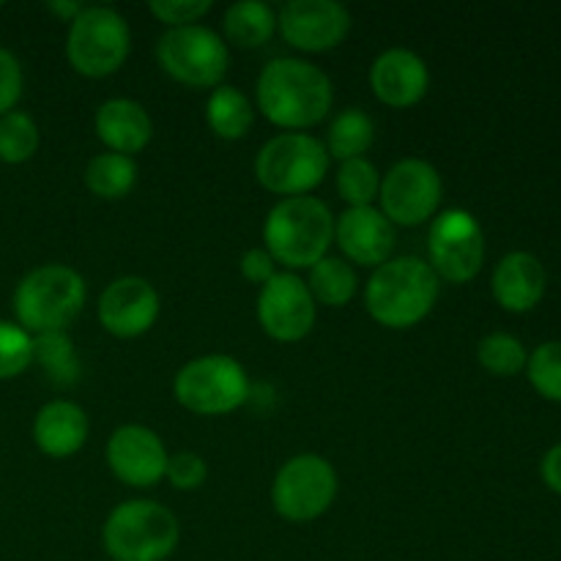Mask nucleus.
Returning a JSON list of instances; mask_svg holds the SVG:
<instances>
[{"label": "nucleus", "instance_id": "9b49d317", "mask_svg": "<svg viewBox=\"0 0 561 561\" xmlns=\"http://www.w3.org/2000/svg\"><path fill=\"white\" fill-rule=\"evenodd\" d=\"M427 252L436 277L455 285L474 279L485 261V236L474 214L463 208L438 214L427 233Z\"/></svg>", "mask_w": 561, "mask_h": 561}, {"label": "nucleus", "instance_id": "c85d7f7f", "mask_svg": "<svg viewBox=\"0 0 561 561\" xmlns=\"http://www.w3.org/2000/svg\"><path fill=\"white\" fill-rule=\"evenodd\" d=\"M38 151V126L27 113L0 115V162L22 164Z\"/></svg>", "mask_w": 561, "mask_h": 561}, {"label": "nucleus", "instance_id": "b1692460", "mask_svg": "<svg viewBox=\"0 0 561 561\" xmlns=\"http://www.w3.org/2000/svg\"><path fill=\"white\" fill-rule=\"evenodd\" d=\"M373 140H376V124L367 113H362L359 107L343 110L337 118L332 121L327 135V153L329 159H340V162H348V159H362L370 151Z\"/></svg>", "mask_w": 561, "mask_h": 561}, {"label": "nucleus", "instance_id": "bb28decb", "mask_svg": "<svg viewBox=\"0 0 561 561\" xmlns=\"http://www.w3.org/2000/svg\"><path fill=\"white\" fill-rule=\"evenodd\" d=\"M477 359H480V365L491 376L510 378L524 370L526 362H529V354H526L524 343L518 337H513V334L491 332L477 345Z\"/></svg>", "mask_w": 561, "mask_h": 561}, {"label": "nucleus", "instance_id": "7c9ffc66", "mask_svg": "<svg viewBox=\"0 0 561 561\" xmlns=\"http://www.w3.org/2000/svg\"><path fill=\"white\" fill-rule=\"evenodd\" d=\"M526 373L537 392L546 400L561 403V343H542L540 348L531 351L529 362H526Z\"/></svg>", "mask_w": 561, "mask_h": 561}, {"label": "nucleus", "instance_id": "a211bd4d", "mask_svg": "<svg viewBox=\"0 0 561 561\" xmlns=\"http://www.w3.org/2000/svg\"><path fill=\"white\" fill-rule=\"evenodd\" d=\"M370 88L387 107L405 110L422 102L431 88V71L416 53L403 47L387 49L373 60Z\"/></svg>", "mask_w": 561, "mask_h": 561}, {"label": "nucleus", "instance_id": "423d86ee", "mask_svg": "<svg viewBox=\"0 0 561 561\" xmlns=\"http://www.w3.org/2000/svg\"><path fill=\"white\" fill-rule=\"evenodd\" d=\"M327 170V146L307 131H283L272 137L255 159L257 184L279 197H305L321 184Z\"/></svg>", "mask_w": 561, "mask_h": 561}, {"label": "nucleus", "instance_id": "f3484780", "mask_svg": "<svg viewBox=\"0 0 561 561\" xmlns=\"http://www.w3.org/2000/svg\"><path fill=\"white\" fill-rule=\"evenodd\" d=\"M334 241L351 263L378 268L389 261L394 250V225L381 214V208H345L334 219Z\"/></svg>", "mask_w": 561, "mask_h": 561}, {"label": "nucleus", "instance_id": "6e6552de", "mask_svg": "<svg viewBox=\"0 0 561 561\" xmlns=\"http://www.w3.org/2000/svg\"><path fill=\"white\" fill-rule=\"evenodd\" d=\"M175 400L197 416H225L250 398L247 370L225 354L197 356L186 362L173 381Z\"/></svg>", "mask_w": 561, "mask_h": 561}, {"label": "nucleus", "instance_id": "9d476101", "mask_svg": "<svg viewBox=\"0 0 561 561\" xmlns=\"http://www.w3.org/2000/svg\"><path fill=\"white\" fill-rule=\"evenodd\" d=\"M157 60L164 75L190 88H219L228 75L230 49L211 27H170L157 44Z\"/></svg>", "mask_w": 561, "mask_h": 561}, {"label": "nucleus", "instance_id": "dca6fc26", "mask_svg": "<svg viewBox=\"0 0 561 561\" xmlns=\"http://www.w3.org/2000/svg\"><path fill=\"white\" fill-rule=\"evenodd\" d=\"M168 460L162 438L142 425L118 427L107 442V466L124 485H159L168 471Z\"/></svg>", "mask_w": 561, "mask_h": 561}, {"label": "nucleus", "instance_id": "4c0bfd02", "mask_svg": "<svg viewBox=\"0 0 561 561\" xmlns=\"http://www.w3.org/2000/svg\"><path fill=\"white\" fill-rule=\"evenodd\" d=\"M49 9L55 11V14H60V16H66V20H75L77 14H80L82 9H85V5L82 3H49Z\"/></svg>", "mask_w": 561, "mask_h": 561}, {"label": "nucleus", "instance_id": "473e14b6", "mask_svg": "<svg viewBox=\"0 0 561 561\" xmlns=\"http://www.w3.org/2000/svg\"><path fill=\"white\" fill-rule=\"evenodd\" d=\"M148 11L168 27H186L211 11V0H151Z\"/></svg>", "mask_w": 561, "mask_h": 561}, {"label": "nucleus", "instance_id": "f03ea898", "mask_svg": "<svg viewBox=\"0 0 561 561\" xmlns=\"http://www.w3.org/2000/svg\"><path fill=\"white\" fill-rule=\"evenodd\" d=\"M438 299V277L420 257H392L373 272L365 290L367 312L387 329H411L425 321Z\"/></svg>", "mask_w": 561, "mask_h": 561}, {"label": "nucleus", "instance_id": "5701e85b", "mask_svg": "<svg viewBox=\"0 0 561 561\" xmlns=\"http://www.w3.org/2000/svg\"><path fill=\"white\" fill-rule=\"evenodd\" d=\"M206 124L222 140H241L255 124V107L239 88L219 85L206 102Z\"/></svg>", "mask_w": 561, "mask_h": 561}, {"label": "nucleus", "instance_id": "f257e3e1", "mask_svg": "<svg viewBox=\"0 0 561 561\" xmlns=\"http://www.w3.org/2000/svg\"><path fill=\"white\" fill-rule=\"evenodd\" d=\"M257 110L274 126L288 131L321 124L334 102V88L327 71L301 58L268 60L257 75Z\"/></svg>", "mask_w": 561, "mask_h": 561}, {"label": "nucleus", "instance_id": "0eeeda50", "mask_svg": "<svg viewBox=\"0 0 561 561\" xmlns=\"http://www.w3.org/2000/svg\"><path fill=\"white\" fill-rule=\"evenodd\" d=\"M131 49V33L124 16L110 5H85L71 20L66 36V58L82 77H110L126 64Z\"/></svg>", "mask_w": 561, "mask_h": 561}, {"label": "nucleus", "instance_id": "7ed1b4c3", "mask_svg": "<svg viewBox=\"0 0 561 561\" xmlns=\"http://www.w3.org/2000/svg\"><path fill=\"white\" fill-rule=\"evenodd\" d=\"M263 241L277 263L288 268H310L334 241V217L318 197H283L268 211Z\"/></svg>", "mask_w": 561, "mask_h": 561}, {"label": "nucleus", "instance_id": "4468645a", "mask_svg": "<svg viewBox=\"0 0 561 561\" xmlns=\"http://www.w3.org/2000/svg\"><path fill=\"white\" fill-rule=\"evenodd\" d=\"M277 27L301 53H329L351 31V14L337 0H290L279 9Z\"/></svg>", "mask_w": 561, "mask_h": 561}, {"label": "nucleus", "instance_id": "ddd939ff", "mask_svg": "<svg viewBox=\"0 0 561 561\" xmlns=\"http://www.w3.org/2000/svg\"><path fill=\"white\" fill-rule=\"evenodd\" d=\"M257 321L277 343H299L316 327V299L294 272H277L257 294Z\"/></svg>", "mask_w": 561, "mask_h": 561}, {"label": "nucleus", "instance_id": "4be33fe9", "mask_svg": "<svg viewBox=\"0 0 561 561\" xmlns=\"http://www.w3.org/2000/svg\"><path fill=\"white\" fill-rule=\"evenodd\" d=\"M225 36L241 49H255L277 33V11L263 0H241L225 11Z\"/></svg>", "mask_w": 561, "mask_h": 561}, {"label": "nucleus", "instance_id": "f704fd0d", "mask_svg": "<svg viewBox=\"0 0 561 561\" xmlns=\"http://www.w3.org/2000/svg\"><path fill=\"white\" fill-rule=\"evenodd\" d=\"M22 96V66L14 53L0 47V115L11 113Z\"/></svg>", "mask_w": 561, "mask_h": 561}, {"label": "nucleus", "instance_id": "e433bc0d", "mask_svg": "<svg viewBox=\"0 0 561 561\" xmlns=\"http://www.w3.org/2000/svg\"><path fill=\"white\" fill-rule=\"evenodd\" d=\"M540 471H542V480H546V485L561 496V444H557L553 449H548V455L542 458Z\"/></svg>", "mask_w": 561, "mask_h": 561}, {"label": "nucleus", "instance_id": "1a4fd4ad", "mask_svg": "<svg viewBox=\"0 0 561 561\" xmlns=\"http://www.w3.org/2000/svg\"><path fill=\"white\" fill-rule=\"evenodd\" d=\"M337 499V471L321 455H294L279 466L272 485V504L279 518L310 524L329 513Z\"/></svg>", "mask_w": 561, "mask_h": 561}, {"label": "nucleus", "instance_id": "412c9836", "mask_svg": "<svg viewBox=\"0 0 561 561\" xmlns=\"http://www.w3.org/2000/svg\"><path fill=\"white\" fill-rule=\"evenodd\" d=\"M33 442L49 458H71L88 442V416L71 400H53L33 420Z\"/></svg>", "mask_w": 561, "mask_h": 561}, {"label": "nucleus", "instance_id": "72a5a7b5", "mask_svg": "<svg viewBox=\"0 0 561 561\" xmlns=\"http://www.w3.org/2000/svg\"><path fill=\"white\" fill-rule=\"evenodd\" d=\"M206 477H208V466L197 453L170 455L164 480H170V485H173L175 491H197V488L206 482Z\"/></svg>", "mask_w": 561, "mask_h": 561}, {"label": "nucleus", "instance_id": "a878e982", "mask_svg": "<svg viewBox=\"0 0 561 561\" xmlns=\"http://www.w3.org/2000/svg\"><path fill=\"white\" fill-rule=\"evenodd\" d=\"M356 279L354 266L343 257H321L316 266H310V277H307V288H310L316 305L327 307H343L354 299L356 294Z\"/></svg>", "mask_w": 561, "mask_h": 561}, {"label": "nucleus", "instance_id": "c9c22d12", "mask_svg": "<svg viewBox=\"0 0 561 561\" xmlns=\"http://www.w3.org/2000/svg\"><path fill=\"white\" fill-rule=\"evenodd\" d=\"M239 266L244 279H250L252 285H261V288L277 274V261H274L266 247H252V250H247L241 255Z\"/></svg>", "mask_w": 561, "mask_h": 561}, {"label": "nucleus", "instance_id": "cd10ccee", "mask_svg": "<svg viewBox=\"0 0 561 561\" xmlns=\"http://www.w3.org/2000/svg\"><path fill=\"white\" fill-rule=\"evenodd\" d=\"M381 190V173L370 159H348L340 162L337 170V195L348 203V208H367L378 201Z\"/></svg>", "mask_w": 561, "mask_h": 561}, {"label": "nucleus", "instance_id": "393cba45", "mask_svg": "<svg viewBox=\"0 0 561 561\" xmlns=\"http://www.w3.org/2000/svg\"><path fill=\"white\" fill-rule=\"evenodd\" d=\"M137 184V164L124 153L104 151L88 162L85 186L102 201H121L129 195Z\"/></svg>", "mask_w": 561, "mask_h": 561}, {"label": "nucleus", "instance_id": "20e7f679", "mask_svg": "<svg viewBox=\"0 0 561 561\" xmlns=\"http://www.w3.org/2000/svg\"><path fill=\"white\" fill-rule=\"evenodd\" d=\"M85 307V279L64 263H47L20 279L14 290L16 323L27 334L64 332Z\"/></svg>", "mask_w": 561, "mask_h": 561}, {"label": "nucleus", "instance_id": "39448f33", "mask_svg": "<svg viewBox=\"0 0 561 561\" xmlns=\"http://www.w3.org/2000/svg\"><path fill=\"white\" fill-rule=\"evenodd\" d=\"M179 518L164 504L135 499L107 515L104 551L113 561H164L179 548Z\"/></svg>", "mask_w": 561, "mask_h": 561}, {"label": "nucleus", "instance_id": "f8f14e48", "mask_svg": "<svg viewBox=\"0 0 561 561\" xmlns=\"http://www.w3.org/2000/svg\"><path fill=\"white\" fill-rule=\"evenodd\" d=\"M444 184L438 170L425 159H400L381 175L378 203L392 225H422L436 217L442 206Z\"/></svg>", "mask_w": 561, "mask_h": 561}, {"label": "nucleus", "instance_id": "aec40b11", "mask_svg": "<svg viewBox=\"0 0 561 561\" xmlns=\"http://www.w3.org/2000/svg\"><path fill=\"white\" fill-rule=\"evenodd\" d=\"M493 296L510 312H529L546 294V268L531 252H510L493 272Z\"/></svg>", "mask_w": 561, "mask_h": 561}, {"label": "nucleus", "instance_id": "6ab92c4d", "mask_svg": "<svg viewBox=\"0 0 561 561\" xmlns=\"http://www.w3.org/2000/svg\"><path fill=\"white\" fill-rule=\"evenodd\" d=\"M93 129H96L99 140L107 146V151L131 157L151 142L153 121L148 110L135 99H107L104 104H99Z\"/></svg>", "mask_w": 561, "mask_h": 561}, {"label": "nucleus", "instance_id": "c756f323", "mask_svg": "<svg viewBox=\"0 0 561 561\" xmlns=\"http://www.w3.org/2000/svg\"><path fill=\"white\" fill-rule=\"evenodd\" d=\"M33 359L42 362V367L47 370V376L55 383H71L77 381V356L75 345L66 337V332H47L36 334L33 337Z\"/></svg>", "mask_w": 561, "mask_h": 561}, {"label": "nucleus", "instance_id": "2f4dec72", "mask_svg": "<svg viewBox=\"0 0 561 561\" xmlns=\"http://www.w3.org/2000/svg\"><path fill=\"white\" fill-rule=\"evenodd\" d=\"M33 365V334L20 323L0 321V381L16 378Z\"/></svg>", "mask_w": 561, "mask_h": 561}, {"label": "nucleus", "instance_id": "2eb2a0df", "mask_svg": "<svg viewBox=\"0 0 561 561\" xmlns=\"http://www.w3.org/2000/svg\"><path fill=\"white\" fill-rule=\"evenodd\" d=\"M159 318V294L148 279L118 277L99 296V323L107 334L135 340Z\"/></svg>", "mask_w": 561, "mask_h": 561}]
</instances>
